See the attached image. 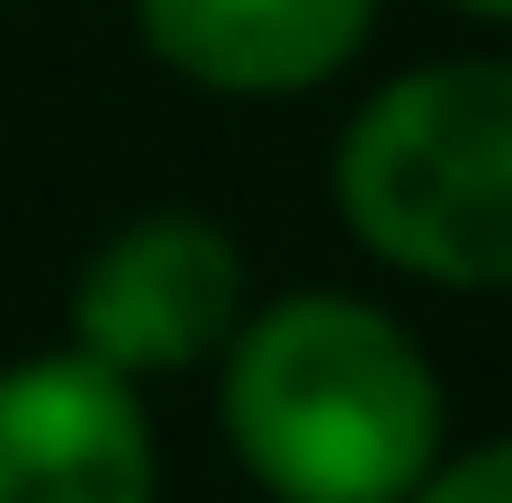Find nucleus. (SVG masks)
<instances>
[{
    "instance_id": "3",
    "label": "nucleus",
    "mask_w": 512,
    "mask_h": 503,
    "mask_svg": "<svg viewBox=\"0 0 512 503\" xmlns=\"http://www.w3.org/2000/svg\"><path fill=\"white\" fill-rule=\"evenodd\" d=\"M243 243L198 216V207H162L135 216L126 234H108L81 279H72V351L108 360L117 378H171L198 369L234 342L243 306Z\"/></svg>"
},
{
    "instance_id": "1",
    "label": "nucleus",
    "mask_w": 512,
    "mask_h": 503,
    "mask_svg": "<svg viewBox=\"0 0 512 503\" xmlns=\"http://www.w3.org/2000/svg\"><path fill=\"white\" fill-rule=\"evenodd\" d=\"M225 441L279 503H405L441 468V378L360 297L306 288L234 324Z\"/></svg>"
},
{
    "instance_id": "5",
    "label": "nucleus",
    "mask_w": 512,
    "mask_h": 503,
    "mask_svg": "<svg viewBox=\"0 0 512 503\" xmlns=\"http://www.w3.org/2000/svg\"><path fill=\"white\" fill-rule=\"evenodd\" d=\"M135 27L153 63H171L198 90L288 99L333 81L369 45L378 0H135Z\"/></svg>"
},
{
    "instance_id": "4",
    "label": "nucleus",
    "mask_w": 512,
    "mask_h": 503,
    "mask_svg": "<svg viewBox=\"0 0 512 503\" xmlns=\"http://www.w3.org/2000/svg\"><path fill=\"white\" fill-rule=\"evenodd\" d=\"M0 503H153L135 378L90 351L0 369Z\"/></svg>"
},
{
    "instance_id": "7",
    "label": "nucleus",
    "mask_w": 512,
    "mask_h": 503,
    "mask_svg": "<svg viewBox=\"0 0 512 503\" xmlns=\"http://www.w3.org/2000/svg\"><path fill=\"white\" fill-rule=\"evenodd\" d=\"M459 9H477V18H512V0H459Z\"/></svg>"
},
{
    "instance_id": "6",
    "label": "nucleus",
    "mask_w": 512,
    "mask_h": 503,
    "mask_svg": "<svg viewBox=\"0 0 512 503\" xmlns=\"http://www.w3.org/2000/svg\"><path fill=\"white\" fill-rule=\"evenodd\" d=\"M405 503H512V432L468 450V459H450V468H432Z\"/></svg>"
},
{
    "instance_id": "2",
    "label": "nucleus",
    "mask_w": 512,
    "mask_h": 503,
    "mask_svg": "<svg viewBox=\"0 0 512 503\" xmlns=\"http://www.w3.org/2000/svg\"><path fill=\"white\" fill-rule=\"evenodd\" d=\"M333 198L387 270L512 288V63L396 72L351 117Z\"/></svg>"
}]
</instances>
